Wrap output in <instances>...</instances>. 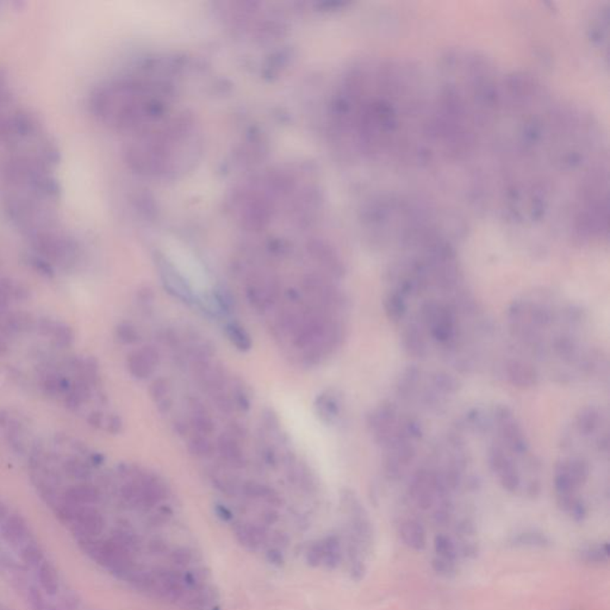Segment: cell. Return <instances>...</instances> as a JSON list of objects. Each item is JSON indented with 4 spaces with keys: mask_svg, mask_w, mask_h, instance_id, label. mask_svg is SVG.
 Listing matches in <instances>:
<instances>
[{
    "mask_svg": "<svg viewBox=\"0 0 610 610\" xmlns=\"http://www.w3.org/2000/svg\"><path fill=\"white\" fill-rule=\"evenodd\" d=\"M608 148L601 125L527 74L503 77L499 113L483 175L515 229L608 239Z\"/></svg>",
    "mask_w": 610,
    "mask_h": 610,
    "instance_id": "obj_1",
    "label": "cell"
},
{
    "mask_svg": "<svg viewBox=\"0 0 610 610\" xmlns=\"http://www.w3.org/2000/svg\"><path fill=\"white\" fill-rule=\"evenodd\" d=\"M342 130L374 166L414 172L444 162L434 83L411 63L376 60L349 74L339 100Z\"/></svg>",
    "mask_w": 610,
    "mask_h": 610,
    "instance_id": "obj_2",
    "label": "cell"
},
{
    "mask_svg": "<svg viewBox=\"0 0 610 610\" xmlns=\"http://www.w3.org/2000/svg\"><path fill=\"white\" fill-rule=\"evenodd\" d=\"M202 150V134L192 117H163L134 135L125 148V161L142 175L178 178L195 167Z\"/></svg>",
    "mask_w": 610,
    "mask_h": 610,
    "instance_id": "obj_3",
    "label": "cell"
},
{
    "mask_svg": "<svg viewBox=\"0 0 610 610\" xmlns=\"http://www.w3.org/2000/svg\"><path fill=\"white\" fill-rule=\"evenodd\" d=\"M90 110L109 128L135 135L165 117L166 103L148 83L121 79L98 86L90 97Z\"/></svg>",
    "mask_w": 610,
    "mask_h": 610,
    "instance_id": "obj_4",
    "label": "cell"
},
{
    "mask_svg": "<svg viewBox=\"0 0 610 610\" xmlns=\"http://www.w3.org/2000/svg\"><path fill=\"white\" fill-rule=\"evenodd\" d=\"M341 504L348 522L347 552L366 556L371 552L374 541V523L369 513L352 490L342 491Z\"/></svg>",
    "mask_w": 610,
    "mask_h": 610,
    "instance_id": "obj_5",
    "label": "cell"
},
{
    "mask_svg": "<svg viewBox=\"0 0 610 610\" xmlns=\"http://www.w3.org/2000/svg\"><path fill=\"white\" fill-rule=\"evenodd\" d=\"M408 499L421 511H433L452 492L444 485L439 471L434 466L421 467L412 472L407 486Z\"/></svg>",
    "mask_w": 610,
    "mask_h": 610,
    "instance_id": "obj_6",
    "label": "cell"
},
{
    "mask_svg": "<svg viewBox=\"0 0 610 610\" xmlns=\"http://www.w3.org/2000/svg\"><path fill=\"white\" fill-rule=\"evenodd\" d=\"M589 478L590 465L584 458L573 456L558 461L553 476L556 503L579 497V491L586 485Z\"/></svg>",
    "mask_w": 610,
    "mask_h": 610,
    "instance_id": "obj_7",
    "label": "cell"
},
{
    "mask_svg": "<svg viewBox=\"0 0 610 610\" xmlns=\"http://www.w3.org/2000/svg\"><path fill=\"white\" fill-rule=\"evenodd\" d=\"M79 545L93 561L113 572H128L131 568L129 545L118 536L109 540H85L79 541Z\"/></svg>",
    "mask_w": 610,
    "mask_h": 610,
    "instance_id": "obj_8",
    "label": "cell"
},
{
    "mask_svg": "<svg viewBox=\"0 0 610 610\" xmlns=\"http://www.w3.org/2000/svg\"><path fill=\"white\" fill-rule=\"evenodd\" d=\"M503 371L506 380L514 387L531 389L539 384V369L531 362V358H524L522 353L506 358Z\"/></svg>",
    "mask_w": 610,
    "mask_h": 610,
    "instance_id": "obj_9",
    "label": "cell"
},
{
    "mask_svg": "<svg viewBox=\"0 0 610 610\" xmlns=\"http://www.w3.org/2000/svg\"><path fill=\"white\" fill-rule=\"evenodd\" d=\"M71 526L78 541L95 540L104 531L105 520L96 508L92 506H79Z\"/></svg>",
    "mask_w": 610,
    "mask_h": 610,
    "instance_id": "obj_10",
    "label": "cell"
},
{
    "mask_svg": "<svg viewBox=\"0 0 610 610\" xmlns=\"http://www.w3.org/2000/svg\"><path fill=\"white\" fill-rule=\"evenodd\" d=\"M604 424L606 415L603 414L601 408L595 406L581 408L575 417V429L584 439H596L602 435V427Z\"/></svg>",
    "mask_w": 610,
    "mask_h": 610,
    "instance_id": "obj_11",
    "label": "cell"
},
{
    "mask_svg": "<svg viewBox=\"0 0 610 610\" xmlns=\"http://www.w3.org/2000/svg\"><path fill=\"white\" fill-rule=\"evenodd\" d=\"M341 543L337 536H328L315 544L309 552V561L315 565H324L327 568H337L340 564Z\"/></svg>",
    "mask_w": 610,
    "mask_h": 610,
    "instance_id": "obj_12",
    "label": "cell"
},
{
    "mask_svg": "<svg viewBox=\"0 0 610 610\" xmlns=\"http://www.w3.org/2000/svg\"><path fill=\"white\" fill-rule=\"evenodd\" d=\"M399 538L403 544L416 552L427 547V531L424 523L416 517H406L399 524Z\"/></svg>",
    "mask_w": 610,
    "mask_h": 610,
    "instance_id": "obj_13",
    "label": "cell"
},
{
    "mask_svg": "<svg viewBox=\"0 0 610 610\" xmlns=\"http://www.w3.org/2000/svg\"><path fill=\"white\" fill-rule=\"evenodd\" d=\"M159 364V352L154 347L145 346L140 351L129 354L128 369L134 377L145 379L150 377Z\"/></svg>",
    "mask_w": 610,
    "mask_h": 610,
    "instance_id": "obj_14",
    "label": "cell"
},
{
    "mask_svg": "<svg viewBox=\"0 0 610 610\" xmlns=\"http://www.w3.org/2000/svg\"><path fill=\"white\" fill-rule=\"evenodd\" d=\"M315 408L324 424H337L344 411L342 397L337 390L324 391L316 399Z\"/></svg>",
    "mask_w": 610,
    "mask_h": 610,
    "instance_id": "obj_15",
    "label": "cell"
},
{
    "mask_svg": "<svg viewBox=\"0 0 610 610\" xmlns=\"http://www.w3.org/2000/svg\"><path fill=\"white\" fill-rule=\"evenodd\" d=\"M249 302L259 310H266L273 305L277 299V285L272 279H257L249 282Z\"/></svg>",
    "mask_w": 610,
    "mask_h": 610,
    "instance_id": "obj_16",
    "label": "cell"
},
{
    "mask_svg": "<svg viewBox=\"0 0 610 610\" xmlns=\"http://www.w3.org/2000/svg\"><path fill=\"white\" fill-rule=\"evenodd\" d=\"M1 536L13 547H22L29 539V527L19 514H10L1 523Z\"/></svg>",
    "mask_w": 610,
    "mask_h": 610,
    "instance_id": "obj_17",
    "label": "cell"
},
{
    "mask_svg": "<svg viewBox=\"0 0 610 610\" xmlns=\"http://www.w3.org/2000/svg\"><path fill=\"white\" fill-rule=\"evenodd\" d=\"M608 28H609V10L608 6L598 8L590 22V38L595 48L601 51L607 58L608 54Z\"/></svg>",
    "mask_w": 610,
    "mask_h": 610,
    "instance_id": "obj_18",
    "label": "cell"
},
{
    "mask_svg": "<svg viewBox=\"0 0 610 610\" xmlns=\"http://www.w3.org/2000/svg\"><path fill=\"white\" fill-rule=\"evenodd\" d=\"M160 270H161L160 273H161L162 280H163L165 287H166V290H168V292H170L175 297L182 299L184 302H187V303L193 300V294H192L191 289L187 285L185 279L172 266L168 265L167 262H163L160 266Z\"/></svg>",
    "mask_w": 610,
    "mask_h": 610,
    "instance_id": "obj_19",
    "label": "cell"
},
{
    "mask_svg": "<svg viewBox=\"0 0 610 610\" xmlns=\"http://www.w3.org/2000/svg\"><path fill=\"white\" fill-rule=\"evenodd\" d=\"M100 492L96 486L88 483L75 484L65 491L63 501L74 504V506H92L99 502Z\"/></svg>",
    "mask_w": 610,
    "mask_h": 610,
    "instance_id": "obj_20",
    "label": "cell"
},
{
    "mask_svg": "<svg viewBox=\"0 0 610 610\" xmlns=\"http://www.w3.org/2000/svg\"><path fill=\"white\" fill-rule=\"evenodd\" d=\"M383 307L385 315L392 323H403L409 314V300L394 291L387 290Z\"/></svg>",
    "mask_w": 610,
    "mask_h": 610,
    "instance_id": "obj_21",
    "label": "cell"
},
{
    "mask_svg": "<svg viewBox=\"0 0 610 610\" xmlns=\"http://www.w3.org/2000/svg\"><path fill=\"white\" fill-rule=\"evenodd\" d=\"M509 544L520 548H547L552 545V541L543 531L527 529L511 536Z\"/></svg>",
    "mask_w": 610,
    "mask_h": 610,
    "instance_id": "obj_22",
    "label": "cell"
},
{
    "mask_svg": "<svg viewBox=\"0 0 610 610\" xmlns=\"http://www.w3.org/2000/svg\"><path fill=\"white\" fill-rule=\"evenodd\" d=\"M38 581L45 593L48 596H54L58 594L60 588V577L58 570L55 569L54 565L50 561H43L38 566Z\"/></svg>",
    "mask_w": 610,
    "mask_h": 610,
    "instance_id": "obj_23",
    "label": "cell"
},
{
    "mask_svg": "<svg viewBox=\"0 0 610 610\" xmlns=\"http://www.w3.org/2000/svg\"><path fill=\"white\" fill-rule=\"evenodd\" d=\"M578 556L586 564H607L609 561V544L600 543L583 546L578 551Z\"/></svg>",
    "mask_w": 610,
    "mask_h": 610,
    "instance_id": "obj_24",
    "label": "cell"
},
{
    "mask_svg": "<svg viewBox=\"0 0 610 610\" xmlns=\"http://www.w3.org/2000/svg\"><path fill=\"white\" fill-rule=\"evenodd\" d=\"M433 547H434V553H435L434 556H438V558L456 561V563H458L459 558H460L456 541L452 536H447L444 533H439L434 536Z\"/></svg>",
    "mask_w": 610,
    "mask_h": 610,
    "instance_id": "obj_25",
    "label": "cell"
},
{
    "mask_svg": "<svg viewBox=\"0 0 610 610\" xmlns=\"http://www.w3.org/2000/svg\"><path fill=\"white\" fill-rule=\"evenodd\" d=\"M0 294L10 302H25L29 298V290L17 280L4 278L0 280Z\"/></svg>",
    "mask_w": 610,
    "mask_h": 610,
    "instance_id": "obj_26",
    "label": "cell"
},
{
    "mask_svg": "<svg viewBox=\"0 0 610 610\" xmlns=\"http://www.w3.org/2000/svg\"><path fill=\"white\" fill-rule=\"evenodd\" d=\"M5 329L8 332H28L35 327L33 317L26 312H13L6 317L4 323Z\"/></svg>",
    "mask_w": 610,
    "mask_h": 610,
    "instance_id": "obj_27",
    "label": "cell"
},
{
    "mask_svg": "<svg viewBox=\"0 0 610 610\" xmlns=\"http://www.w3.org/2000/svg\"><path fill=\"white\" fill-rule=\"evenodd\" d=\"M225 332L229 341L235 346L239 351L247 352L252 348V337L248 332L239 323H229L225 327Z\"/></svg>",
    "mask_w": 610,
    "mask_h": 610,
    "instance_id": "obj_28",
    "label": "cell"
},
{
    "mask_svg": "<svg viewBox=\"0 0 610 610\" xmlns=\"http://www.w3.org/2000/svg\"><path fill=\"white\" fill-rule=\"evenodd\" d=\"M21 561L23 564L30 568H38L42 561H45L43 551L36 543L28 541L21 548Z\"/></svg>",
    "mask_w": 610,
    "mask_h": 610,
    "instance_id": "obj_29",
    "label": "cell"
},
{
    "mask_svg": "<svg viewBox=\"0 0 610 610\" xmlns=\"http://www.w3.org/2000/svg\"><path fill=\"white\" fill-rule=\"evenodd\" d=\"M218 449H220V454L228 460L237 463L242 459L240 446L237 444L236 440L228 434H225V435L223 434L220 436V440H218Z\"/></svg>",
    "mask_w": 610,
    "mask_h": 610,
    "instance_id": "obj_30",
    "label": "cell"
},
{
    "mask_svg": "<svg viewBox=\"0 0 610 610\" xmlns=\"http://www.w3.org/2000/svg\"><path fill=\"white\" fill-rule=\"evenodd\" d=\"M63 471L70 477L77 479V481H86L91 476V472H90L88 466L85 465V463L77 459V458H71V459L65 461Z\"/></svg>",
    "mask_w": 610,
    "mask_h": 610,
    "instance_id": "obj_31",
    "label": "cell"
},
{
    "mask_svg": "<svg viewBox=\"0 0 610 610\" xmlns=\"http://www.w3.org/2000/svg\"><path fill=\"white\" fill-rule=\"evenodd\" d=\"M43 389L46 391L47 394L50 396H60V394L68 392L70 390V383L67 379L63 377H58L56 374H50L47 376L43 383Z\"/></svg>",
    "mask_w": 610,
    "mask_h": 610,
    "instance_id": "obj_32",
    "label": "cell"
},
{
    "mask_svg": "<svg viewBox=\"0 0 610 610\" xmlns=\"http://www.w3.org/2000/svg\"><path fill=\"white\" fill-rule=\"evenodd\" d=\"M55 342L61 347H70L74 341V332L70 326L55 322L53 330L50 332Z\"/></svg>",
    "mask_w": 610,
    "mask_h": 610,
    "instance_id": "obj_33",
    "label": "cell"
},
{
    "mask_svg": "<svg viewBox=\"0 0 610 610\" xmlns=\"http://www.w3.org/2000/svg\"><path fill=\"white\" fill-rule=\"evenodd\" d=\"M192 424L193 427L197 428V431L202 434H210L214 431V422L208 415V412L204 411L203 407H200V404H198L197 409L195 408L193 410Z\"/></svg>",
    "mask_w": 610,
    "mask_h": 610,
    "instance_id": "obj_34",
    "label": "cell"
},
{
    "mask_svg": "<svg viewBox=\"0 0 610 610\" xmlns=\"http://www.w3.org/2000/svg\"><path fill=\"white\" fill-rule=\"evenodd\" d=\"M432 568L438 575H440L442 577L451 578L456 576V573H457L458 563L434 556L432 559Z\"/></svg>",
    "mask_w": 610,
    "mask_h": 610,
    "instance_id": "obj_35",
    "label": "cell"
},
{
    "mask_svg": "<svg viewBox=\"0 0 610 610\" xmlns=\"http://www.w3.org/2000/svg\"><path fill=\"white\" fill-rule=\"evenodd\" d=\"M116 337L118 339V341H121L122 344H125V345H133V344H136L137 341H138L140 335H138V332H137L136 328L134 327L133 324L125 322V323L117 326Z\"/></svg>",
    "mask_w": 610,
    "mask_h": 610,
    "instance_id": "obj_36",
    "label": "cell"
},
{
    "mask_svg": "<svg viewBox=\"0 0 610 610\" xmlns=\"http://www.w3.org/2000/svg\"><path fill=\"white\" fill-rule=\"evenodd\" d=\"M188 449L197 457H209L212 453V444L207 438L198 436L190 441Z\"/></svg>",
    "mask_w": 610,
    "mask_h": 610,
    "instance_id": "obj_37",
    "label": "cell"
},
{
    "mask_svg": "<svg viewBox=\"0 0 610 610\" xmlns=\"http://www.w3.org/2000/svg\"><path fill=\"white\" fill-rule=\"evenodd\" d=\"M28 600H29L30 606H31L33 610H58L53 604L47 603L41 593L38 589H35V588H31L29 590Z\"/></svg>",
    "mask_w": 610,
    "mask_h": 610,
    "instance_id": "obj_38",
    "label": "cell"
},
{
    "mask_svg": "<svg viewBox=\"0 0 610 610\" xmlns=\"http://www.w3.org/2000/svg\"><path fill=\"white\" fill-rule=\"evenodd\" d=\"M167 390V383L163 379H158L150 385V394L154 399H163L166 396Z\"/></svg>",
    "mask_w": 610,
    "mask_h": 610,
    "instance_id": "obj_39",
    "label": "cell"
},
{
    "mask_svg": "<svg viewBox=\"0 0 610 610\" xmlns=\"http://www.w3.org/2000/svg\"><path fill=\"white\" fill-rule=\"evenodd\" d=\"M122 428V421L118 416H111L110 419H109L108 422V429L109 432L113 433V434H116V433L120 432Z\"/></svg>",
    "mask_w": 610,
    "mask_h": 610,
    "instance_id": "obj_40",
    "label": "cell"
},
{
    "mask_svg": "<svg viewBox=\"0 0 610 610\" xmlns=\"http://www.w3.org/2000/svg\"><path fill=\"white\" fill-rule=\"evenodd\" d=\"M88 424L93 426V427L99 428L102 424H103V415L98 412V411L92 412L91 416L88 417Z\"/></svg>",
    "mask_w": 610,
    "mask_h": 610,
    "instance_id": "obj_41",
    "label": "cell"
},
{
    "mask_svg": "<svg viewBox=\"0 0 610 610\" xmlns=\"http://www.w3.org/2000/svg\"><path fill=\"white\" fill-rule=\"evenodd\" d=\"M8 515H10L8 506L4 502H0V524L8 519Z\"/></svg>",
    "mask_w": 610,
    "mask_h": 610,
    "instance_id": "obj_42",
    "label": "cell"
},
{
    "mask_svg": "<svg viewBox=\"0 0 610 610\" xmlns=\"http://www.w3.org/2000/svg\"><path fill=\"white\" fill-rule=\"evenodd\" d=\"M8 342H6L4 337H3V334H1V332H0V357H3V355H5V354L8 353Z\"/></svg>",
    "mask_w": 610,
    "mask_h": 610,
    "instance_id": "obj_43",
    "label": "cell"
},
{
    "mask_svg": "<svg viewBox=\"0 0 610 610\" xmlns=\"http://www.w3.org/2000/svg\"><path fill=\"white\" fill-rule=\"evenodd\" d=\"M8 300H6V299H5L4 297H3V296H1V294H0V314H3V312H4L5 310H6V309H8Z\"/></svg>",
    "mask_w": 610,
    "mask_h": 610,
    "instance_id": "obj_44",
    "label": "cell"
}]
</instances>
